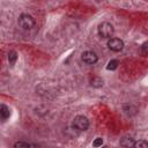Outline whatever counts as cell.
<instances>
[{
	"label": "cell",
	"mask_w": 148,
	"mask_h": 148,
	"mask_svg": "<svg viewBox=\"0 0 148 148\" xmlns=\"http://www.w3.org/2000/svg\"><path fill=\"white\" fill-rule=\"evenodd\" d=\"M17 23L23 30H30L35 27V18L29 14H21Z\"/></svg>",
	"instance_id": "cell-1"
},
{
	"label": "cell",
	"mask_w": 148,
	"mask_h": 148,
	"mask_svg": "<svg viewBox=\"0 0 148 148\" xmlns=\"http://www.w3.org/2000/svg\"><path fill=\"white\" fill-rule=\"evenodd\" d=\"M98 35L99 37L102 38H111L113 32H114V29H113V25L109 22H102L99 25H98Z\"/></svg>",
	"instance_id": "cell-2"
},
{
	"label": "cell",
	"mask_w": 148,
	"mask_h": 148,
	"mask_svg": "<svg viewBox=\"0 0 148 148\" xmlns=\"http://www.w3.org/2000/svg\"><path fill=\"white\" fill-rule=\"evenodd\" d=\"M73 127L77 131H87L89 127V120L84 116H76L73 120Z\"/></svg>",
	"instance_id": "cell-3"
},
{
	"label": "cell",
	"mask_w": 148,
	"mask_h": 148,
	"mask_svg": "<svg viewBox=\"0 0 148 148\" xmlns=\"http://www.w3.org/2000/svg\"><path fill=\"white\" fill-rule=\"evenodd\" d=\"M108 47L111 50V51H114V52H119L124 49V42L119 38H109L108 40Z\"/></svg>",
	"instance_id": "cell-4"
},
{
	"label": "cell",
	"mask_w": 148,
	"mask_h": 148,
	"mask_svg": "<svg viewBox=\"0 0 148 148\" xmlns=\"http://www.w3.org/2000/svg\"><path fill=\"white\" fill-rule=\"evenodd\" d=\"M81 58H82L83 62H86L88 65H92V64L97 62V60H98L97 54L95 52H92V51H84L81 54Z\"/></svg>",
	"instance_id": "cell-5"
},
{
	"label": "cell",
	"mask_w": 148,
	"mask_h": 148,
	"mask_svg": "<svg viewBox=\"0 0 148 148\" xmlns=\"http://www.w3.org/2000/svg\"><path fill=\"white\" fill-rule=\"evenodd\" d=\"M103 83H104V81H103V79L99 77V76H95V77H92V79L90 80V84H91V87H94V88H101V87L103 86Z\"/></svg>",
	"instance_id": "cell-6"
},
{
	"label": "cell",
	"mask_w": 148,
	"mask_h": 148,
	"mask_svg": "<svg viewBox=\"0 0 148 148\" xmlns=\"http://www.w3.org/2000/svg\"><path fill=\"white\" fill-rule=\"evenodd\" d=\"M9 114H10L9 109L5 104H1L0 105V116H1V119L2 120H6L7 118H9Z\"/></svg>",
	"instance_id": "cell-7"
},
{
	"label": "cell",
	"mask_w": 148,
	"mask_h": 148,
	"mask_svg": "<svg viewBox=\"0 0 148 148\" xmlns=\"http://www.w3.org/2000/svg\"><path fill=\"white\" fill-rule=\"evenodd\" d=\"M134 142L135 141L132 138H123L120 140V146H123V147H133Z\"/></svg>",
	"instance_id": "cell-8"
},
{
	"label": "cell",
	"mask_w": 148,
	"mask_h": 148,
	"mask_svg": "<svg viewBox=\"0 0 148 148\" xmlns=\"http://www.w3.org/2000/svg\"><path fill=\"white\" fill-rule=\"evenodd\" d=\"M16 60H17V53H16V51H9L8 52V61H9V64L10 65H14L15 62H16Z\"/></svg>",
	"instance_id": "cell-9"
},
{
	"label": "cell",
	"mask_w": 148,
	"mask_h": 148,
	"mask_svg": "<svg viewBox=\"0 0 148 148\" xmlns=\"http://www.w3.org/2000/svg\"><path fill=\"white\" fill-rule=\"evenodd\" d=\"M118 65H119V61H118L117 59H112V60H110V61H109V64H108L106 68H108L109 71H114V69L118 67Z\"/></svg>",
	"instance_id": "cell-10"
},
{
	"label": "cell",
	"mask_w": 148,
	"mask_h": 148,
	"mask_svg": "<svg viewBox=\"0 0 148 148\" xmlns=\"http://www.w3.org/2000/svg\"><path fill=\"white\" fill-rule=\"evenodd\" d=\"M133 147H135V148H148V141H146V140L135 141Z\"/></svg>",
	"instance_id": "cell-11"
},
{
	"label": "cell",
	"mask_w": 148,
	"mask_h": 148,
	"mask_svg": "<svg viewBox=\"0 0 148 148\" xmlns=\"http://www.w3.org/2000/svg\"><path fill=\"white\" fill-rule=\"evenodd\" d=\"M35 146H37V145L28 143V142H22V141H18V142L14 143V147H35Z\"/></svg>",
	"instance_id": "cell-12"
},
{
	"label": "cell",
	"mask_w": 148,
	"mask_h": 148,
	"mask_svg": "<svg viewBox=\"0 0 148 148\" xmlns=\"http://www.w3.org/2000/svg\"><path fill=\"white\" fill-rule=\"evenodd\" d=\"M103 145V139L102 138H96L95 140H94V142H92V146L94 147H99V146H102Z\"/></svg>",
	"instance_id": "cell-13"
},
{
	"label": "cell",
	"mask_w": 148,
	"mask_h": 148,
	"mask_svg": "<svg viewBox=\"0 0 148 148\" xmlns=\"http://www.w3.org/2000/svg\"><path fill=\"white\" fill-rule=\"evenodd\" d=\"M141 51H142L145 54H148V42H145V43L141 45Z\"/></svg>",
	"instance_id": "cell-14"
}]
</instances>
